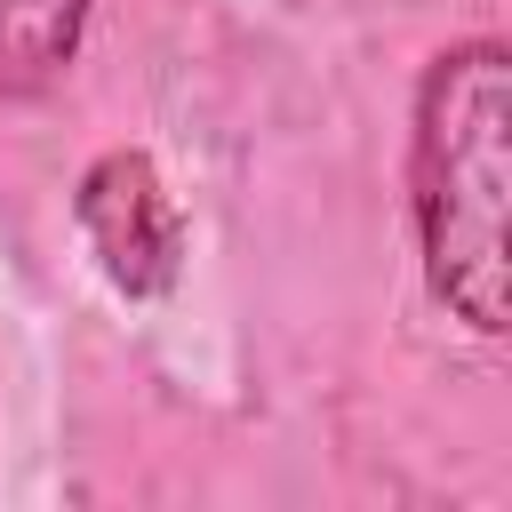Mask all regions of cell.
<instances>
[{
  "label": "cell",
  "instance_id": "obj_1",
  "mask_svg": "<svg viewBox=\"0 0 512 512\" xmlns=\"http://www.w3.org/2000/svg\"><path fill=\"white\" fill-rule=\"evenodd\" d=\"M408 224L424 296L496 344L512 328V48L448 40L408 104Z\"/></svg>",
  "mask_w": 512,
  "mask_h": 512
},
{
  "label": "cell",
  "instance_id": "obj_2",
  "mask_svg": "<svg viewBox=\"0 0 512 512\" xmlns=\"http://www.w3.org/2000/svg\"><path fill=\"white\" fill-rule=\"evenodd\" d=\"M72 232L128 304L168 296L176 272H184V208H176V192H168V176H160V160L144 144H104L80 168Z\"/></svg>",
  "mask_w": 512,
  "mask_h": 512
},
{
  "label": "cell",
  "instance_id": "obj_3",
  "mask_svg": "<svg viewBox=\"0 0 512 512\" xmlns=\"http://www.w3.org/2000/svg\"><path fill=\"white\" fill-rule=\"evenodd\" d=\"M96 0H0V96H40L80 64Z\"/></svg>",
  "mask_w": 512,
  "mask_h": 512
}]
</instances>
